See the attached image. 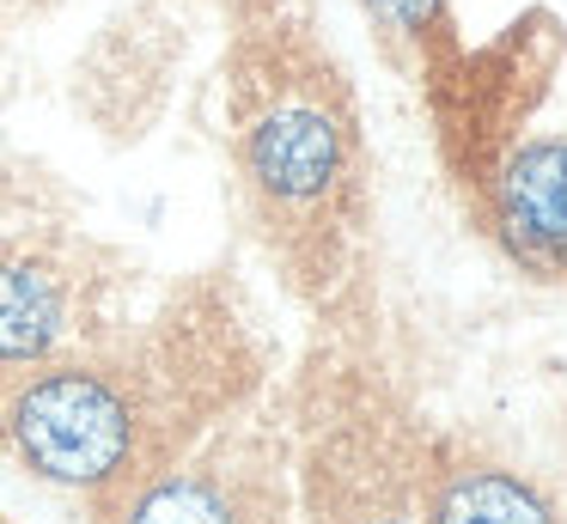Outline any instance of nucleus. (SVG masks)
Wrapping results in <instances>:
<instances>
[{
    "mask_svg": "<svg viewBox=\"0 0 567 524\" xmlns=\"http://www.w3.org/2000/svg\"><path fill=\"white\" fill-rule=\"evenodd\" d=\"M233 165L293 292L342 329H360L372 158L354 85L293 0H257L238 24Z\"/></svg>",
    "mask_w": 567,
    "mask_h": 524,
    "instance_id": "1",
    "label": "nucleus"
},
{
    "mask_svg": "<svg viewBox=\"0 0 567 524\" xmlns=\"http://www.w3.org/2000/svg\"><path fill=\"white\" fill-rule=\"evenodd\" d=\"M360 7H367L379 43L391 49V55L403 61L415 80L440 73L445 61L464 49L457 19H452V0H360Z\"/></svg>",
    "mask_w": 567,
    "mask_h": 524,
    "instance_id": "8",
    "label": "nucleus"
},
{
    "mask_svg": "<svg viewBox=\"0 0 567 524\" xmlns=\"http://www.w3.org/2000/svg\"><path fill=\"white\" fill-rule=\"evenodd\" d=\"M427 524H561V512L530 475L440 445L427 475Z\"/></svg>",
    "mask_w": 567,
    "mask_h": 524,
    "instance_id": "7",
    "label": "nucleus"
},
{
    "mask_svg": "<svg viewBox=\"0 0 567 524\" xmlns=\"http://www.w3.org/2000/svg\"><path fill=\"white\" fill-rule=\"evenodd\" d=\"M470 189L488 232L518 268L567 280V129L513 134Z\"/></svg>",
    "mask_w": 567,
    "mask_h": 524,
    "instance_id": "5",
    "label": "nucleus"
},
{
    "mask_svg": "<svg viewBox=\"0 0 567 524\" xmlns=\"http://www.w3.org/2000/svg\"><path fill=\"white\" fill-rule=\"evenodd\" d=\"M104 524H299L287 421H214V433L104 500Z\"/></svg>",
    "mask_w": 567,
    "mask_h": 524,
    "instance_id": "4",
    "label": "nucleus"
},
{
    "mask_svg": "<svg viewBox=\"0 0 567 524\" xmlns=\"http://www.w3.org/2000/svg\"><path fill=\"white\" fill-rule=\"evenodd\" d=\"M299 524H427L440 439L409 402L348 353H318L287 409Z\"/></svg>",
    "mask_w": 567,
    "mask_h": 524,
    "instance_id": "3",
    "label": "nucleus"
},
{
    "mask_svg": "<svg viewBox=\"0 0 567 524\" xmlns=\"http://www.w3.org/2000/svg\"><path fill=\"white\" fill-rule=\"evenodd\" d=\"M80 329V292L55 256L0 244V384L55 360Z\"/></svg>",
    "mask_w": 567,
    "mask_h": 524,
    "instance_id": "6",
    "label": "nucleus"
},
{
    "mask_svg": "<svg viewBox=\"0 0 567 524\" xmlns=\"http://www.w3.org/2000/svg\"><path fill=\"white\" fill-rule=\"evenodd\" d=\"M250 372H177L153 353H55L0 390V445L38 482L116 500L245 402Z\"/></svg>",
    "mask_w": 567,
    "mask_h": 524,
    "instance_id": "2",
    "label": "nucleus"
}]
</instances>
